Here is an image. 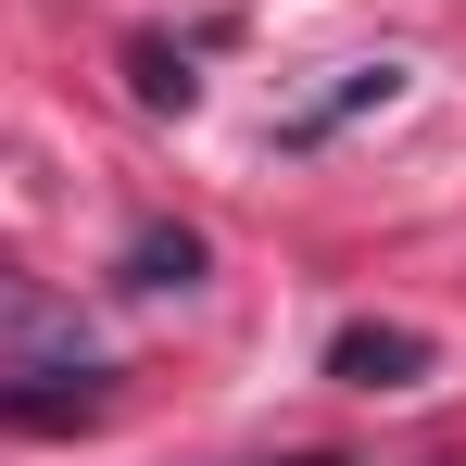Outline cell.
Here are the masks:
<instances>
[{"label":"cell","mask_w":466,"mask_h":466,"mask_svg":"<svg viewBox=\"0 0 466 466\" xmlns=\"http://www.w3.org/2000/svg\"><path fill=\"white\" fill-rule=\"evenodd\" d=\"M202 265H215V239L177 228V215H152V228L114 252V290H202Z\"/></svg>","instance_id":"3957f363"},{"label":"cell","mask_w":466,"mask_h":466,"mask_svg":"<svg viewBox=\"0 0 466 466\" xmlns=\"http://www.w3.org/2000/svg\"><path fill=\"white\" fill-rule=\"evenodd\" d=\"M390 101H403V64H353V76L328 88V101H303V114L278 127V139H290V152H315L328 127H353V114H390Z\"/></svg>","instance_id":"277c9868"},{"label":"cell","mask_w":466,"mask_h":466,"mask_svg":"<svg viewBox=\"0 0 466 466\" xmlns=\"http://www.w3.org/2000/svg\"><path fill=\"white\" fill-rule=\"evenodd\" d=\"M127 64H139V101H152V114H189V51H164V38H139V51H127Z\"/></svg>","instance_id":"5b68a950"},{"label":"cell","mask_w":466,"mask_h":466,"mask_svg":"<svg viewBox=\"0 0 466 466\" xmlns=\"http://www.w3.org/2000/svg\"><path fill=\"white\" fill-rule=\"evenodd\" d=\"M101 416H114V366H76V353H64V366H13V379H0V429H13V441H76Z\"/></svg>","instance_id":"6da1fadb"},{"label":"cell","mask_w":466,"mask_h":466,"mask_svg":"<svg viewBox=\"0 0 466 466\" xmlns=\"http://www.w3.org/2000/svg\"><path fill=\"white\" fill-rule=\"evenodd\" d=\"M429 366H441V340L403 328V315H353V328H328V379H340V390H416Z\"/></svg>","instance_id":"7a4b0ae2"}]
</instances>
